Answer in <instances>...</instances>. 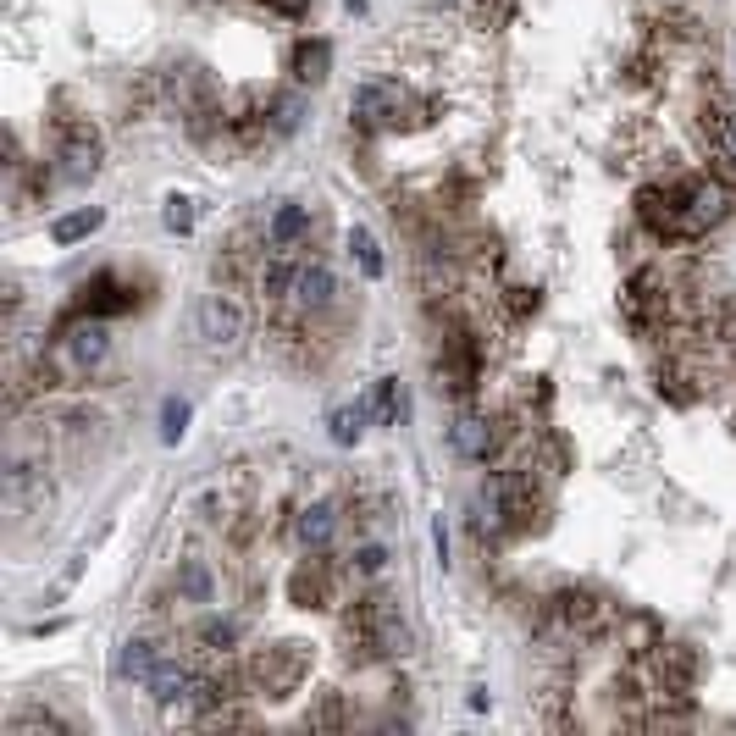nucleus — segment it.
Returning a JSON list of instances; mask_svg holds the SVG:
<instances>
[{
    "instance_id": "33",
    "label": "nucleus",
    "mask_w": 736,
    "mask_h": 736,
    "mask_svg": "<svg viewBox=\"0 0 736 736\" xmlns=\"http://www.w3.org/2000/svg\"><path fill=\"white\" fill-rule=\"evenodd\" d=\"M189 399H161V443H183V432H189Z\"/></svg>"
},
{
    "instance_id": "8",
    "label": "nucleus",
    "mask_w": 736,
    "mask_h": 736,
    "mask_svg": "<svg viewBox=\"0 0 736 736\" xmlns=\"http://www.w3.org/2000/svg\"><path fill=\"white\" fill-rule=\"evenodd\" d=\"M637 216H642V227H648V233H659V238H692L687 211H681L676 189H659V183L637 189Z\"/></svg>"
},
{
    "instance_id": "23",
    "label": "nucleus",
    "mask_w": 736,
    "mask_h": 736,
    "mask_svg": "<svg viewBox=\"0 0 736 736\" xmlns=\"http://www.w3.org/2000/svg\"><path fill=\"white\" fill-rule=\"evenodd\" d=\"M100 227H106V211H100V205H84V211L56 216V222H50V238H56L61 250H72V244H84V238L100 233Z\"/></svg>"
},
{
    "instance_id": "31",
    "label": "nucleus",
    "mask_w": 736,
    "mask_h": 736,
    "mask_svg": "<svg viewBox=\"0 0 736 736\" xmlns=\"http://www.w3.org/2000/svg\"><path fill=\"white\" fill-rule=\"evenodd\" d=\"M299 117H305V100L299 95H266V133L288 139V133L299 128Z\"/></svg>"
},
{
    "instance_id": "13",
    "label": "nucleus",
    "mask_w": 736,
    "mask_h": 736,
    "mask_svg": "<svg viewBox=\"0 0 736 736\" xmlns=\"http://www.w3.org/2000/svg\"><path fill=\"white\" fill-rule=\"evenodd\" d=\"M449 449L460 454V460H471V465H487L493 449H499V427H493L487 416H476V410H460L454 427H449Z\"/></svg>"
},
{
    "instance_id": "35",
    "label": "nucleus",
    "mask_w": 736,
    "mask_h": 736,
    "mask_svg": "<svg viewBox=\"0 0 736 736\" xmlns=\"http://www.w3.org/2000/svg\"><path fill=\"white\" fill-rule=\"evenodd\" d=\"M349 570H355V576H382V570H388V548H382V543H360L355 554H349Z\"/></svg>"
},
{
    "instance_id": "3",
    "label": "nucleus",
    "mask_w": 736,
    "mask_h": 736,
    "mask_svg": "<svg viewBox=\"0 0 736 736\" xmlns=\"http://www.w3.org/2000/svg\"><path fill=\"white\" fill-rule=\"evenodd\" d=\"M194 321H200V338L211 349H238L244 338H250V310H244V299H238L233 288L205 294L200 310H194Z\"/></svg>"
},
{
    "instance_id": "32",
    "label": "nucleus",
    "mask_w": 736,
    "mask_h": 736,
    "mask_svg": "<svg viewBox=\"0 0 736 736\" xmlns=\"http://www.w3.org/2000/svg\"><path fill=\"white\" fill-rule=\"evenodd\" d=\"M128 288L117 283V277H95V283L84 288V310H95V316H111V310H128Z\"/></svg>"
},
{
    "instance_id": "2",
    "label": "nucleus",
    "mask_w": 736,
    "mask_h": 736,
    "mask_svg": "<svg viewBox=\"0 0 736 736\" xmlns=\"http://www.w3.org/2000/svg\"><path fill=\"white\" fill-rule=\"evenodd\" d=\"M310 642H272V648H261L250 659V670H244V681H250L255 692H266V698H294L299 687H305V676H310Z\"/></svg>"
},
{
    "instance_id": "16",
    "label": "nucleus",
    "mask_w": 736,
    "mask_h": 736,
    "mask_svg": "<svg viewBox=\"0 0 736 736\" xmlns=\"http://www.w3.org/2000/svg\"><path fill=\"white\" fill-rule=\"evenodd\" d=\"M333 294H338V277H333V266L327 261H305L299 266V277H294V305L299 310H327L333 305Z\"/></svg>"
},
{
    "instance_id": "4",
    "label": "nucleus",
    "mask_w": 736,
    "mask_h": 736,
    "mask_svg": "<svg viewBox=\"0 0 736 736\" xmlns=\"http://www.w3.org/2000/svg\"><path fill=\"white\" fill-rule=\"evenodd\" d=\"M56 161H67V178H95L106 161V139L89 117H56Z\"/></svg>"
},
{
    "instance_id": "20",
    "label": "nucleus",
    "mask_w": 736,
    "mask_h": 736,
    "mask_svg": "<svg viewBox=\"0 0 736 736\" xmlns=\"http://www.w3.org/2000/svg\"><path fill=\"white\" fill-rule=\"evenodd\" d=\"M703 139H709L714 155H731L736 161V106L709 100V106H703Z\"/></svg>"
},
{
    "instance_id": "17",
    "label": "nucleus",
    "mask_w": 736,
    "mask_h": 736,
    "mask_svg": "<svg viewBox=\"0 0 736 736\" xmlns=\"http://www.w3.org/2000/svg\"><path fill=\"white\" fill-rule=\"evenodd\" d=\"M333 532H338V510L327 499L305 504V510L294 515V543L305 548V554H321V548L333 543Z\"/></svg>"
},
{
    "instance_id": "7",
    "label": "nucleus",
    "mask_w": 736,
    "mask_h": 736,
    "mask_svg": "<svg viewBox=\"0 0 736 736\" xmlns=\"http://www.w3.org/2000/svg\"><path fill=\"white\" fill-rule=\"evenodd\" d=\"M609 615H615V609H609L604 598L593 593V587H559V593H554V620H559L565 631H576V637H593V631H604Z\"/></svg>"
},
{
    "instance_id": "5",
    "label": "nucleus",
    "mask_w": 736,
    "mask_h": 736,
    "mask_svg": "<svg viewBox=\"0 0 736 736\" xmlns=\"http://www.w3.org/2000/svg\"><path fill=\"white\" fill-rule=\"evenodd\" d=\"M676 200H681V211H687L692 238H698V233H709V227H720L725 216H731V183L714 178V172H703V178H687V183H681Z\"/></svg>"
},
{
    "instance_id": "10",
    "label": "nucleus",
    "mask_w": 736,
    "mask_h": 736,
    "mask_svg": "<svg viewBox=\"0 0 736 736\" xmlns=\"http://www.w3.org/2000/svg\"><path fill=\"white\" fill-rule=\"evenodd\" d=\"M338 593V570L327 559H299L294 576H288V604L294 609H327Z\"/></svg>"
},
{
    "instance_id": "30",
    "label": "nucleus",
    "mask_w": 736,
    "mask_h": 736,
    "mask_svg": "<svg viewBox=\"0 0 736 736\" xmlns=\"http://www.w3.org/2000/svg\"><path fill=\"white\" fill-rule=\"evenodd\" d=\"M6 731H12V736H39V731H45V736H72V725L61 720V714H50V709H17Z\"/></svg>"
},
{
    "instance_id": "25",
    "label": "nucleus",
    "mask_w": 736,
    "mask_h": 736,
    "mask_svg": "<svg viewBox=\"0 0 736 736\" xmlns=\"http://www.w3.org/2000/svg\"><path fill=\"white\" fill-rule=\"evenodd\" d=\"M305 725H310V731H344V725H349V698H344L338 687L316 692V703H310Z\"/></svg>"
},
{
    "instance_id": "39",
    "label": "nucleus",
    "mask_w": 736,
    "mask_h": 736,
    "mask_svg": "<svg viewBox=\"0 0 736 736\" xmlns=\"http://www.w3.org/2000/svg\"><path fill=\"white\" fill-rule=\"evenodd\" d=\"M344 6H349V12H366V0H344Z\"/></svg>"
},
{
    "instance_id": "38",
    "label": "nucleus",
    "mask_w": 736,
    "mask_h": 736,
    "mask_svg": "<svg viewBox=\"0 0 736 736\" xmlns=\"http://www.w3.org/2000/svg\"><path fill=\"white\" fill-rule=\"evenodd\" d=\"M510 305H515V316H526V310H537V294H532V288H510Z\"/></svg>"
},
{
    "instance_id": "22",
    "label": "nucleus",
    "mask_w": 736,
    "mask_h": 736,
    "mask_svg": "<svg viewBox=\"0 0 736 736\" xmlns=\"http://www.w3.org/2000/svg\"><path fill=\"white\" fill-rule=\"evenodd\" d=\"M366 421H371V404H338V410H327V438L338 443V449H355L360 438H366Z\"/></svg>"
},
{
    "instance_id": "28",
    "label": "nucleus",
    "mask_w": 736,
    "mask_h": 736,
    "mask_svg": "<svg viewBox=\"0 0 736 736\" xmlns=\"http://www.w3.org/2000/svg\"><path fill=\"white\" fill-rule=\"evenodd\" d=\"M238 637H244V626H238L233 615H205L200 626H194V642H200V648H211V653L238 648Z\"/></svg>"
},
{
    "instance_id": "24",
    "label": "nucleus",
    "mask_w": 736,
    "mask_h": 736,
    "mask_svg": "<svg viewBox=\"0 0 736 736\" xmlns=\"http://www.w3.org/2000/svg\"><path fill=\"white\" fill-rule=\"evenodd\" d=\"M366 404H371V416H377L382 427H399L404 410H410V404H404L399 377H377V382H371V393H366Z\"/></svg>"
},
{
    "instance_id": "29",
    "label": "nucleus",
    "mask_w": 736,
    "mask_h": 736,
    "mask_svg": "<svg viewBox=\"0 0 736 736\" xmlns=\"http://www.w3.org/2000/svg\"><path fill=\"white\" fill-rule=\"evenodd\" d=\"M178 598H189V604H211L216 598V582H211L205 559H183L178 565Z\"/></svg>"
},
{
    "instance_id": "11",
    "label": "nucleus",
    "mask_w": 736,
    "mask_h": 736,
    "mask_svg": "<svg viewBox=\"0 0 736 736\" xmlns=\"http://www.w3.org/2000/svg\"><path fill=\"white\" fill-rule=\"evenodd\" d=\"M620 310H626V321L637 327V333H648L653 321L670 316V288H659V277H653V272H637L626 283V294H620Z\"/></svg>"
},
{
    "instance_id": "37",
    "label": "nucleus",
    "mask_w": 736,
    "mask_h": 736,
    "mask_svg": "<svg viewBox=\"0 0 736 736\" xmlns=\"http://www.w3.org/2000/svg\"><path fill=\"white\" fill-rule=\"evenodd\" d=\"M78 576H84V559H72V565L61 570V582L50 587V598H61V593H67V587H72V582H78Z\"/></svg>"
},
{
    "instance_id": "21",
    "label": "nucleus",
    "mask_w": 736,
    "mask_h": 736,
    "mask_svg": "<svg viewBox=\"0 0 736 736\" xmlns=\"http://www.w3.org/2000/svg\"><path fill=\"white\" fill-rule=\"evenodd\" d=\"M155 665H161V648H155L150 637H128V642L117 648V676H122V681H139V687H144Z\"/></svg>"
},
{
    "instance_id": "14",
    "label": "nucleus",
    "mask_w": 736,
    "mask_h": 736,
    "mask_svg": "<svg viewBox=\"0 0 736 736\" xmlns=\"http://www.w3.org/2000/svg\"><path fill=\"white\" fill-rule=\"evenodd\" d=\"M310 238V205H299V200H277L272 205V216H266V244L272 250H299Z\"/></svg>"
},
{
    "instance_id": "27",
    "label": "nucleus",
    "mask_w": 736,
    "mask_h": 736,
    "mask_svg": "<svg viewBox=\"0 0 736 736\" xmlns=\"http://www.w3.org/2000/svg\"><path fill=\"white\" fill-rule=\"evenodd\" d=\"M294 277H299V266L288 261L283 250H272V261L261 266V277H255V288H261L266 299H288V294H294Z\"/></svg>"
},
{
    "instance_id": "6",
    "label": "nucleus",
    "mask_w": 736,
    "mask_h": 736,
    "mask_svg": "<svg viewBox=\"0 0 736 736\" xmlns=\"http://www.w3.org/2000/svg\"><path fill=\"white\" fill-rule=\"evenodd\" d=\"M399 111H404V89L388 84V78H377V84H360L355 95H349V117H355V128H366V133L399 128Z\"/></svg>"
},
{
    "instance_id": "1",
    "label": "nucleus",
    "mask_w": 736,
    "mask_h": 736,
    "mask_svg": "<svg viewBox=\"0 0 736 736\" xmlns=\"http://www.w3.org/2000/svg\"><path fill=\"white\" fill-rule=\"evenodd\" d=\"M344 642H349V653L355 648L360 653H404L410 648V626H404L399 604L388 593H366L344 615Z\"/></svg>"
},
{
    "instance_id": "19",
    "label": "nucleus",
    "mask_w": 736,
    "mask_h": 736,
    "mask_svg": "<svg viewBox=\"0 0 736 736\" xmlns=\"http://www.w3.org/2000/svg\"><path fill=\"white\" fill-rule=\"evenodd\" d=\"M288 72H294V84H321L333 72V45L327 39H299L288 50Z\"/></svg>"
},
{
    "instance_id": "36",
    "label": "nucleus",
    "mask_w": 736,
    "mask_h": 736,
    "mask_svg": "<svg viewBox=\"0 0 736 736\" xmlns=\"http://www.w3.org/2000/svg\"><path fill=\"white\" fill-rule=\"evenodd\" d=\"M266 12H277V17H305V6L310 0H261Z\"/></svg>"
},
{
    "instance_id": "34",
    "label": "nucleus",
    "mask_w": 736,
    "mask_h": 736,
    "mask_svg": "<svg viewBox=\"0 0 736 736\" xmlns=\"http://www.w3.org/2000/svg\"><path fill=\"white\" fill-rule=\"evenodd\" d=\"M161 222H167V233H194V200L189 194H167L161 200Z\"/></svg>"
},
{
    "instance_id": "12",
    "label": "nucleus",
    "mask_w": 736,
    "mask_h": 736,
    "mask_svg": "<svg viewBox=\"0 0 736 736\" xmlns=\"http://www.w3.org/2000/svg\"><path fill=\"white\" fill-rule=\"evenodd\" d=\"M476 377H482V355H476V344L465 333H454L449 344H443V355H438V388H449V393H471L476 388Z\"/></svg>"
},
{
    "instance_id": "15",
    "label": "nucleus",
    "mask_w": 736,
    "mask_h": 736,
    "mask_svg": "<svg viewBox=\"0 0 736 736\" xmlns=\"http://www.w3.org/2000/svg\"><path fill=\"white\" fill-rule=\"evenodd\" d=\"M144 687H150V698L161 703V709H183V698H189V687H194V670L183 665V659H167V653H161V665L150 670V681H144Z\"/></svg>"
},
{
    "instance_id": "40",
    "label": "nucleus",
    "mask_w": 736,
    "mask_h": 736,
    "mask_svg": "<svg viewBox=\"0 0 736 736\" xmlns=\"http://www.w3.org/2000/svg\"><path fill=\"white\" fill-rule=\"evenodd\" d=\"M443 6H465V0H443Z\"/></svg>"
},
{
    "instance_id": "9",
    "label": "nucleus",
    "mask_w": 736,
    "mask_h": 736,
    "mask_svg": "<svg viewBox=\"0 0 736 736\" xmlns=\"http://www.w3.org/2000/svg\"><path fill=\"white\" fill-rule=\"evenodd\" d=\"M653 670H659V687H665L670 698H687V692L698 687L703 659H698L692 642H659V648H653Z\"/></svg>"
},
{
    "instance_id": "18",
    "label": "nucleus",
    "mask_w": 736,
    "mask_h": 736,
    "mask_svg": "<svg viewBox=\"0 0 736 736\" xmlns=\"http://www.w3.org/2000/svg\"><path fill=\"white\" fill-rule=\"evenodd\" d=\"M61 349H67V360L78 371L84 366H100V360L111 355V333H106V321H78L67 338H61Z\"/></svg>"
},
{
    "instance_id": "26",
    "label": "nucleus",
    "mask_w": 736,
    "mask_h": 736,
    "mask_svg": "<svg viewBox=\"0 0 736 736\" xmlns=\"http://www.w3.org/2000/svg\"><path fill=\"white\" fill-rule=\"evenodd\" d=\"M349 255H355V266H360V277L366 283H377L382 272H388V261H382V244H377V233L371 227H349Z\"/></svg>"
}]
</instances>
